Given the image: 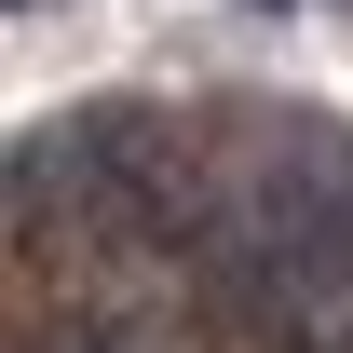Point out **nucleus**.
Returning a JSON list of instances; mask_svg holds the SVG:
<instances>
[{
    "instance_id": "nucleus-2",
    "label": "nucleus",
    "mask_w": 353,
    "mask_h": 353,
    "mask_svg": "<svg viewBox=\"0 0 353 353\" xmlns=\"http://www.w3.org/2000/svg\"><path fill=\"white\" fill-rule=\"evenodd\" d=\"M245 14H285V0H245Z\"/></svg>"
},
{
    "instance_id": "nucleus-1",
    "label": "nucleus",
    "mask_w": 353,
    "mask_h": 353,
    "mask_svg": "<svg viewBox=\"0 0 353 353\" xmlns=\"http://www.w3.org/2000/svg\"><path fill=\"white\" fill-rule=\"evenodd\" d=\"M272 353H353V299H312V312H272Z\"/></svg>"
}]
</instances>
